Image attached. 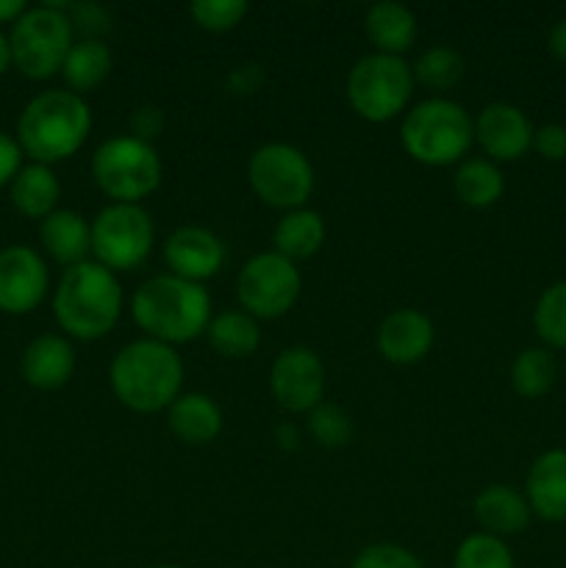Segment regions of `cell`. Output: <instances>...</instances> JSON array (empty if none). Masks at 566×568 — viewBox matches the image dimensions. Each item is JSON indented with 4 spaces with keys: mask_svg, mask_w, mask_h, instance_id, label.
I'll return each mask as SVG.
<instances>
[{
    "mask_svg": "<svg viewBox=\"0 0 566 568\" xmlns=\"http://www.w3.org/2000/svg\"><path fill=\"white\" fill-rule=\"evenodd\" d=\"M109 381L111 392L125 408L137 414H155L181 397L183 361L170 344L137 338L117 349Z\"/></svg>",
    "mask_w": 566,
    "mask_h": 568,
    "instance_id": "obj_1",
    "label": "cell"
},
{
    "mask_svg": "<svg viewBox=\"0 0 566 568\" xmlns=\"http://www.w3.org/2000/svg\"><path fill=\"white\" fill-rule=\"evenodd\" d=\"M211 311L209 288L175 275L150 277L131 297L133 322L148 333V338L170 347L203 336L214 316Z\"/></svg>",
    "mask_w": 566,
    "mask_h": 568,
    "instance_id": "obj_2",
    "label": "cell"
},
{
    "mask_svg": "<svg viewBox=\"0 0 566 568\" xmlns=\"http://www.w3.org/2000/svg\"><path fill=\"white\" fill-rule=\"evenodd\" d=\"M125 305L120 281L98 261L67 266L53 292V316L70 336L94 342L117 327Z\"/></svg>",
    "mask_w": 566,
    "mask_h": 568,
    "instance_id": "obj_3",
    "label": "cell"
},
{
    "mask_svg": "<svg viewBox=\"0 0 566 568\" xmlns=\"http://www.w3.org/2000/svg\"><path fill=\"white\" fill-rule=\"evenodd\" d=\"M92 131V109L81 94L70 89H48L28 100L17 120V142L22 153L31 155L37 164H55L87 142Z\"/></svg>",
    "mask_w": 566,
    "mask_h": 568,
    "instance_id": "obj_4",
    "label": "cell"
},
{
    "mask_svg": "<svg viewBox=\"0 0 566 568\" xmlns=\"http://www.w3.org/2000/svg\"><path fill=\"white\" fill-rule=\"evenodd\" d=\"M405 153L425 166L461 164L475 142V120L449 98H427L411 105L400 125Z\"/></svg>",
    "mask_w": 566,
    "mask_h": 568,
    "instance_id": "obj_5",
    "label": "cell"
},
{
    "mask_svg": "<svg viewBox=\"0 0 566 568\" xmlns=\"http://www.w3.org/2000/svg\"><path fill=\"white\" fill-rule=\"evenodd\" d=\"M11 61L33 81L61 72L67 53L75 44V31L67 17V3H42L26 9L9 33Z\"/></svg>",
    "mask_w": 566,
    "mask_h": 568,
    "instance_id": "obj_6",
    "label": "cell"
},
{
    "mask_svg": "<svg viewBox=\"0 0 566 568\" xmlns=\"http://www.w3.org/2000/svg\"><path fill=\"white\" fill-rule=\"evenodd\" d=\"M161 172L164 166L153 144L131 133L105 139L92 155L94 183L114 203H139L153 194L161 183Z\"/></svg>",
    "mask_w": 566,
    "mask_h": 568,
    "instance_id": "obj_7",
    "label": "cell"
},
{
    "mask_svg": "<svg viewBox=\"0 0 566 568\" xmlns=\"http://www.w3.org/2000/svg\"><path fill=\"white\" fill-rule=\"evenodd\" d=\"M414 94V72L403 55L366 53L350 67L347 100L358 116L388 122L403 114Z\"/></svg>",
    "mask_w": 566,
    "mask_h": 568,
    "instance_id": "obj_8",
    "label": "cell"
},
{
    "mask_svg": "<svg viewBox=\"0 0 566 568\" xmlns=\"http://www.w3.org/2000/svg\"><path fill=\"white\" fill-rule=\"evenodd\" d=\"M247 181L261 203L283 214L303 209L314 192V166L309 155L286 142H266L253 150L247 161Z\"/></svg>",
    "mask_w": 566,
    "mask_h": 568,
    "instance_id": "obj_9",
    "label": "cell"
},
{
    "mask_svg": "<svg viewBox=\"0 0 566 568\" xmlns=\"http://www.w3.org/2000/svg\"><path fill=\"white\" fill-rule=\"evenodd\" d=\"M153 242V220L139 203H109L92 220V253L114 275L144 264Z\"/></svg>",
    "mask_w": 566,
    "mask_h": 568,
    "instance_id": "obj_10",
    "label": "cell"
},
{
    "mask_svg": "<svg viewBox=\"0 0 566 568\" xmlns=\"http://www.w3.org/2000/svg\"><path fill=\"white\" fill-rule=\"evenodd\" d=\"M303 277L294 261L283 258L281 253H259L244 261L236 277V294L242 311L255 320H277L289 314L300 300Z\"/></svg>",
    "mask_w": 566,
    "mask_h": 568,
    "instance_id": "obj_11",
    "label": "cell"
},
{
    "mask_svg": "<svg viewBox=\"0 0 566 568\" xmlns=\"http://www.w3.org/2000/svg\"><path fill=\"white\" fill-rule=\"evenodd\" d=\"M325 364L314 349L289 347L272 361V397L289 414H311L316 405L325 403Z\"/></svg>",
    "mask_w": 566,
    "mask_h": 568,
    "instance_id": "obj_12",
    "label": "cell"
},
{
    "mask_svg": "<svg viewBox=\"0 0 566 568\" xmlns=\"http://www.w3.org/2000/svg\"><path fill=\"white\" fill-rule=\"evenodd\" d=\"M50 286L48 264L28 244L0 250V311L28 314L44 300Z\"/></svg>",
    "mask_w": 566,
    "mask_h": 568,
    "instance_id": "obj_13",
    "label": "cell"
},
{
    "mask_svg": "<svg viewBox=\"0 0 566 568\" xmlns=\"http://www.w3.org/2000/svg\"><path fill=\"white\" fill-rule=\"evenodd\" d=\"M164 264L170 275L203 283L222 270L228 250L214 231L203 225H181L164 239Z\"/></svg>",
    "mask_w": 566,
    "mask_h": 568,
    "instance_id": "obj_14",
    "label": "cell"
},
{
    "mask_svg": "<svg viewBox=\"0 0 566 568\" xmlns=\"http://www.w3.org/2000/svg\"><path fill=\"white\" fill-rule=\"evenodd\" d=\"M533 131L525 111L514 103H488L475 120V142L494 161H516L533 148Z\"/></svg>",
    "mask_w": 566,
    "mask_h": 568,
    "instance_id": "obj_15",
    "label": "cell"
},
{
    "mask_svg": "<svg viewBox=\"0 0 566 568\" xmlns=\"http://www.w3.org/2000/svg\"><path fill=\"white\" fill-rule=\"evenodd\" d=\"M436 342V327L425 311L397 308L383 316L377 327V349L388 364H420Z\"/></svg>",
    "mask_w": 566,
    "mask_h": 568,
    "instance_id": "obj_16",
    "label": "cell"
},
{
    "mask_svg": "<svg viewBox=\"0 0 566 568\" xmlns=\"http://www.w3.org/2000/svg\"><path fill=\"white\" fill-rule=\"evenodd\" d=\"M20 372L28 386L39 388V392H55V388L67 386L75 372V349L64 336L42 333L22 349Z\"/></svg>",
    "mask_w": 566,
    "mask_h": 568,
    "instance_id": "obj_17",
    "label": "cell"
},
{
    "mask_svg": "<svg viewBox=\"0 0 566 568\" xmlns=\"http://www.w3.org/2000/svg\"><path fill=\"white\" fill-rule=\"evenodd\" d=\"M527 505L547 521H566V449H549L527 471Z\"/></svg>",
    "mask_w": 566,
    "mask_h": 568,
    "instance_id": "obj_18",
    "label": "cell"
},
{
    "mask_svg": "<svg viewBox=\"0 0 566 568\" xmlns=\"http://www.w3.org/2000/svg\"><path fill=\"white\" fill-rule=\"evenodd\" d=\"M472 510H475V519L483 527V532L497 538L516 536L530 525L527 497L516 491L514 486H503V483L483 488L472 503Z\"/></svg>",
    "mask_w": 566,
    "mask_h": 568,
    "instance_id": "obj_19",
    "label": "cell"
},
{
    "mask_svg": "<svg viewBox=\"0 0 566 568\" xmlns=\"http://www.w3.org/2000/svg\"><path fill=\"white\" fill-rule=\"evenodd\" d=\"M166 425H170L172 436L192 447H203V444L214 442L222 430V410L209 394L189 392L181 394L175 403L166 408Z\"/></svg>",
    "mask_w": 566,
    "mask_h": 568,
    "instance_id": "obj_20",
    "label": "cell"
},
{
    "mask_svg": "<svg viewBox=\"0 0 566 568\" xmlns=\"http://www.w3.org/2000/svg\"><path fill=\"white\" fill-rule=\"evenodd\" d=\"M39 239L59 264L75 266L87 261V253L92 250V222L72 209H55L39 222Z\"/></svg>",
    "mask_w": 566,
    "mask_h": 568,
    "instance_id": "obj_21",
    "label": "cell"
},
{
    "mask_svg": "<svg viewBox=\"0 0 566 568\" xmlns=\"http://www.w3.org/2000/svg\"><path fill=\"white\" fill-rule=\"evenodd\" d=\"M364 31L366 39L375 44V53L403 55L416 39V17L397 0H381L366 9Z\"/></svg>",
    "mask_w": 566,
    "mask_h": 568,
    "instance_id": "obj_22",
    "label": "cell"
},
{
    "mask_svg": "<svg viewBox=\"0 0 566 568\" xmlns=\"http://www.w3.org/2000/svg\"><path fill=\"white\" fill-rule=\"evenodd\" d=\"M325 236L327 227L320 211L303 205V209L286 211L281 216V222L272 231V244H275V253H281L283 258L297 264V261L320 253L322 244H325Z\"/></svg>",
    "mask_w": 566,
    "mask_h": 568,
    "instance_id": "obj_23",
    "label": "cell"
},
{
    "mask_svg": "<svg viewBox=\"0 0 566 568\" xmlns=\"http://www.w3.org/2000/svg\"><path fill=\"white\" fill-rule=\"evenodd\" d=\"M9 197L11 205H14L22 216L44 220V216L53 214L55 205H59L61 183L48 164L31 161V164L22 166L14 175V181L9 183Z\"/></svg>",
    "mask_w": 566,
    "mask_h": 568,
    "instance_id": "obj_24",
    "label": "cell"
},
{
    "mask_svg": "<svg viewBox=\"0 0 566 568\" xmlns=\"http://www.w3.org/2000/svg\"><path fill=\"white\" fill-rule=\"evenodd\" d=\"M111 67H114V59L103 39H78L61 64V75L70 92L83 98V92H92L111 75Z\"/></svg>",
    "mask_w": 566,
    "mask_h": 568,
    "instance_id": "obj_25",
    "label": "cell"
},
{
    "mask_svg": "<svg viewBox=\"0 0 566 568\" xmlns=\"http://www.w3.org/2000/svg\"><path fill=\"white\" fill-rule=\"evenodd\" d=\"M205 338L225 358H250L261 347V327L259 320L250 316L247 311L228 308L211 316Z\"/></svg>",
    "mask_w": 566,
    "mask_h": 568,
    "instance_id": "obj_26",
    "label": "cell"
},
{
    "mask_svg": "<svg viewBox=\"0 0 566 568\" xmlns=\"http://www.w3.org/2000/svg\"><path fill=\"white\" fill-rule=\"evenodd\" d=\"M455 197L469 209H488L505 192V178L492 159H466L455 166Z\"/></svg>",
    "mask_w": 566,
    "mask_h": 568,
    "instance_id": "obj_27",
    "label": "cell"
},
{
    "mask_svg": "<svg viewBox=\"0 0 566 568\" xmlns=\"http://www.w3.org/2000/svg\"><path fill=\"white\" fill-rule=\"evenodd\" d=\"M555 377H558V366H555L553 353L544 347L522 349L511 364V386L519 397H544L555 386Z\"/></svg>",
    "mask_w": 566,
    "mask_h": 568,
    "instance_id": "obj_28",
    "label": "cell"
},
{
    "mask_svg": "<svg viewBox=\"0 0 566 568\" xmlns=\"http://www.w3.org/2000/svg\"><path fill=\"white\" fill-rule=\"evenodd\" d=\"M411 72H414V83H422L431 92H444L464 78V55L449 44H436L416 59Z\"/></svg>",
    "mask_w": 566,
    "mask_h": 568,
    "instance_id": "obj_29",
    "label": "cell"
},
{
    "mask_svg": "<svg viewBox=\"0 0 566 568\" xmlns=\"http://www.w3.org/2000/svg\"><path fill=\"white\" fill-rule=\"evenodd\" d=\"M453 568H514V552L505 538L472 532L455 549Z\"/></svg>",
    "mask_w": 566,
    "mask_h": 568,
    "instance_id": "obj_30",
    "label": "cell"
},
{
    "mask_svg": "<svg viewBox=\"0 0 566 568\" xmlns=\"http://www.w3.org/2000/svg\"><path fill=\"white\" fill-rule=\"evenodd\" d=\"M533 325H536L542 342H547L549 347L566 349V281L544 288L536 311H533Z\"/></svg>",
    "mask_w": 566,
    "mask_h": 568,
    "instance_id": "obj_31",
    "label": "cell"
},
{
    "mask_svg": "<svg viewBox=\"0 0 566 568\" xmlns=\"http://www.w3.org/2000/svg\"><path fill=\"white\" fill-rule=\"evenodd\" d=\"M309 433L320 447L342 449L353 438V419L336 403H320L309 414Z\"/></svg>",
    "mask_w": 566,
    "mask_h": 568,
    "instance_id": "obj_32",
    "label": "cell"
},
{
    "mask_svg": "<svg viewBox=\"0 0 566 568\" xmlns=\"http://www.w3.org/2000/svg\"><path fill=\"white\" fill-rule=\"evenodd\" d=\"M247 0H194L189 3L194 26L209 33L233 31L247 17Z\"/></svg>",
    "mask_w": 566,
    "mask_h": 568,
    "instance_id": "obj_33",
    "label": "cell"
},
{
    "mask_svg": "<svg viewBox=\"0 0 566 568\" xmlns=\"http://www.w3.org/2000/svg\"><path fill=\"white\" fill-rule=\"evenodd\" d=\"M350 568H425L403 544H372L355 555Z\"/></svg>",
    "mask_w": 566,
    "mask_h": 568,
    "instance_id": "obj_34",
    "label": "cell"
},
{
    "mask_svg": "<svg viewBox=\"0 0 566 568\" xmlns=\"http://www.w3.org/2000/svg\"><path fill=\"white\" fill-rule=\"evenodd\" d=\"M67 17L72 22V31L81 33V39H100L109 31V14L100 6H67Z\"/></svg>",
    "mask_w": 566,
    "mask_h": 568,
    "instance_id": "obj_35",
    "label": "cell"
},
{
    "mask_svg": "<svg viewBox=\"0 0 566 568\" xmlns=\"http://www.w3.org/2000/svg\"><path fill=\"white\" fill-rule=\"evenodd\" d=\"M533 150L547 161L566 159V125L560 122H547V125L533 131Z\"/></svg>",
    "mask_w": 566,
    "mask_h": 568,
    "instance_id": "obj_36",
    "label": "cell"
},
{
    "mask_svg": "<svg viewBox=\"0 0 566 568\" xmlns=\"http://www.w3.org/2000/svg\"><path fill=\"white\" fill-rule=\"evenodd\" d=\"M128 125H131V136L142 139V142H153L155 136H161L166 125L164 111L159 105H139L131 114V120H128Z\"/></svg>",
    "mask_w": 566,
    "mask_h": 568,
    "instance_id": "obj_37",
    "label": "cell"
},
{
    "mask_svg": "<svg viewBox=\"0 0 566 568\" xmlns=\"http://www.w3.org/2000/svg\"><path fill=\"white\" fill-rule=\"evenodd\" d=\"M22 170V148L14 136L0 131V186L14 181L17 172Z\"/></svg>",
    "mask_w": 566,
    "mask_h": 568,
    "instance_id": "obj_38",
    "label": "cell"
},
{
    "mask_svg": "<svg viewBox=\"0 0 566 568\" xmlns=\"http://www.w3.org/2000/svg\"><path fill=\"white\" fill-rule=\"evenodd\" d=\"M261 70L255 64H242L236 67V70L231 72V78H228V87L233 89V92H255L261 83Z\"/></svg>",
    "mask_w": 566,
    "mask_h": 568,
    "instance_id": "obj_39",
    "label": "cell"
},
{
    "mask_svg": "<svg viewBox=\"0 0 566 568\" xmlns=\"http://www.w3.org/2000/svg\"><path fill=\"white\" fill-rule=\"evenodd\" d=\"M549 50H553L555 59L566 64V17L555 22L553 31H549Z\"/></svg>",
    "mask_w": 566,
    "mask_h": 568,
    "instance_id": "obj_40",
    "label": "cell"
},
{
    "mask_svg": "<svg viewBox=\"0 0 566 568\" xmlns=\"http://www.w3.org/2000/svg\"><path fill=\"white\" fill-rule=\"evenodd\" d=\"M26 9L22 0H0V22H14Z\"/></svg>",
    "mask_w": 566,
    "mask_h": 568,
    "instance_id": "obj_41",
    "label": "cell"
},
{
    "mask_svg": "<svg viewBox=\"0 0 566 568\" xmlns=\"http://www.w3.org/2000/svg\"><path fill=\"white\" fill-rule=\"evenodd\" d=\"M11 64H14V61H11V44H9V37H6V33L0 31V75H3V72L9 70Z\"/></svg>",
    "mask_w": 566,
    "mask_h": 568,
    "instance_id": "obj_42",
    "label": "cell"
},
{
    "mask_svg": "<svg viewBox=\"0 0 566 568\" xmlns=\"http://www.w3.org/2000/svg\"><path fill=\"white\" fill-rule=\"evenodd\" d=\"M277 442H281V447L294 449V444H297V430H294L292 425L277 427Z\"/></svg>",
    "mask_w": 566,
    "mask_h": 568,
    "instance_id": "obj_43",
    "label": "cell"
},
{
    "mask_svg": "<svg viewBox=\"0 0 566 568\" xmlns=\"http://www.w3.org/2000/svg\"><path fill=\"white\" fill-rule=\"evenodd\" d=\"M155 568H186V566H175V564H164V566H155Z\"/></svg>",
    "mask_w": 566,
    "mask_h": 568,
    "instance_id": "obj_44",
    "label": "cell"
}]
</instances>
